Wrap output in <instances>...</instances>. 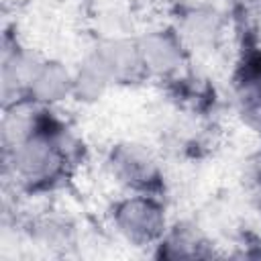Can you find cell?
<instances>
[{"instance_id":"8fae6325","label":"cell","mask_w":261,"mask_h":261,"mask_svg":"<svg viewBox=\"0 0 261 261\" xmlns=\"http://www.w3.org/2000/svg\"><path fill=\"white\" fill-rule=\"evenodd\" d=\"M31 237L39 247L61 253L75 245L77 230L75 224L61 214H45L31 224Z\"/></svg>"},{"instance_id":"7c38bea8","label":"cell","mask_w":261,"mask_h":261,"mask_svg":"<svg viewBox=\"0 0 261 261\" xmlns=\"http://www.w3.org/2000/svg\"><path fill=\"white\" fill-rule=\"evenodd\" d=\"M234 110L247 128L261 135V80L234 82Z\"/></svg>"},{"instance_id":"6da1fadb","label":"cell","mask_w":261,"mask_h":261,"mask_svg":"<svg viewBox=\"0 0 261 261\" xmlns=\"http://www.w3.org/2000/svg\"><path fill=\"white\" fill-rule=\"evenodd\" d=\"M61 120L53 114V108L43 106L37 130L14 145L4 149V173H10L24 190L39 192L59 184L69 171V163L55 141V128Z\"/></svg>"},{"instance_id":"9c48e42d","label":"cell","mask_w":261,"mask_h":261,"mask_svg":"<svg viewBox=\"0 0 261 261\" xmlns=\"http://www.w3.org/2000/svg\"><path fill=\"white\" fill-rule=\"evenodd\" d=\"M71 92L73 69H69L61 59H43L27 90V100L39 106L55 108L71 98Z\"/></svg>"},{"instance_id":"5b68a950","label":"cell","mask_w":261,"mask_h":261,"mask_svg":"<svg viewBox=\"0 0 261 261\" xmlns=\"http://www.w3.org/2000/svg\"><path fill=\"white\" fill-rule=\"evenodd\" d=\"M226 16L216 4L179 6L173 29L188 51H216L226 35Z\"/></svg>"},{"instance_id":"7a4b0ae2","label":"cell","mask_w":261,"mask_h":261,"mask_svg":"<svg viewBox=\"0 0 261 261\" xmlns=\"http://www.w3.org/2000/svg\"><path fill=\"white\" fill-rule=\"evenodd\" d=\"M110 179L128 194H155L163 190V167L151 147L141 141H118L106 153Z\"/></svg>"},{"instance_id":"3957f363","label":"cell","mask_w":261,"mask_h":261,"mask_svg":"<svg viewBox=\"0 0 261 261\" xmlns=\"http://www.w3.org/2000/svg\"><path fill=\"white\" fill-rule=\"evenodd\" d=\"M110 220L118 237L133 247H155L169 226L165 206L155 194H128L116 200Z\"/></svg>"},{"instance_id":"ba28073f","label":"cell","mask_w":261,"mask_h":261,"mask_svg":"<svg viewBox=\"0 0 261 261\" xmlns=\"http://www.w3.org/2000/svg\"><path fill=\"white\" fill-rule=\"evenodd\" d=\"M214 255V243L208 232L196 220L171 222L155 245V257L177 261V259H206Z\"/></svg>"},{"instance_id":"52a82bcc","label":"cell","mask_w":261,"mask_h":261,"mask_svg":"<svg viewBox=\"0 0 261 261\" xmlns=\"http://www.w3.org/2000/svg\"><path fill=\"white\" fill-rule=\"evenodd\" d=\"M43 57L33 53L27 47H20L16 41L8 45L4 41L2 49V106H12L27 100V90L41 65Z\"/></svg>"},{"instance_id":"8992f818","label":"cell","mask_w":261,"mask_h":261,"mask_svg":"<svg viewBox=\"0 0 261 261\" xmlns=\"http://www.w3.org/2000/svg\"><path fill=\"white\" fill-rule=\"evenodd\" d=\"M114 86H133L147 77L143 59L139 53L137 37L128 35H104L92 49Z\"/></svg>"},{"instance_id":"4fadbf2b","label":"cell","mask_w":261,"mask_h":261,"mask_svg":"<svg viewBox=\"0 0 261 261\" xmlns=\"http://www.w3.org/2000/svg\"><path fill=\"white\" fill-rule=\"evenodd\" d=\"M179 6H200V4H214V0H175Z\"/></svg>"},{"instance_id":"30bf717a","label":"cell","mask_w":261,"mask_h":261,"mask_svg":"<svg viewBox=\"0 0 261 261\" xmlns=\"http://www.w3.org/2000/svg\"><path fill=\"white\" fill-rule=\"evenodd\" d=\"M112 80L94 51H90L80 63L73 67V92L71 98L82 104L100 102L106 92L112 88Z\"/></svg>"},{"instance_id":"277c9868","label":"cell","mask_w":261,"mask_h":261,"mask_svg":"<svg viewBox=\"0 0 261 261\" xmlns=\"http://www.w3.org/2000/svg\"><path fill=\"white\" fill-rule=\"evenodd\" d=\"M137 45L147 77L167 82L188 65L190 51L179 39L173 24L145 29L137 37Z\"/></svg>"}]
</instances>
